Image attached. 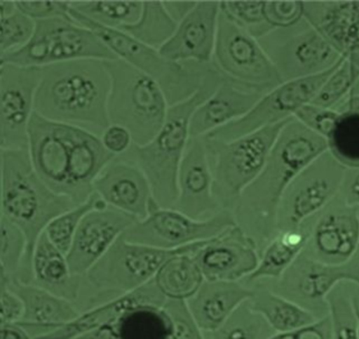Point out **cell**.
I'll return each mask as SVG.
<instances>
[{
    "label": "cell",
    "instance_id": "d590c367",
    "mask_svg": "<svg viewBox=\"0 0 359 339\" xmlns=\"http://www.w3.org/2000/svg\"><path fill=\"white\" fill-rule=\"evenodd\" d=\"M72 8L102 25L120 29L140 18L143 1H68Z\"/></svg>",
    "mask_w": 359,
    "mask_h": 339
},
{
    "label": "cell",
    "instance_id": "d6986e66",
    "mask_svg": "<svg viewBox=\"0 0 359 339\" xmlns=\"http://www.w3.org/2000/svg\"><path fill=\"white\" fill-rule=\"evenodd\" d=\"M191 255L207 281H241L259 260L256 243L237 225L205 241Z\"/></svg>",
    "mask_w": 359,
    "mask_h": 339
},
{
    "label": "cell",
    "instance_id": "f5cc1de1",
    "mask_svg": "<svg viewBox=\"0 0 359 339\" xmlns=\"http://www.w3.org/2000/svg\"><path fill=\"white\" fill-rule=\"evenodd\" d=\"M1 339H33L18 324L1 325Z\"/></svg>",
    "mask_w": 359,
    "mask_h": 339
},
{
    "label": "cell",
    "instance_id": "1f68e13d",
    "mask_svg": "<svg viewBox=\"0 0 359 339\" xmlns=\"http://www.w3.org/2000/svg\"><path fill=\"white\" fill-rule=\"evenodd\" d=\"M114 339H171L172 320L164 307L138 305L113 324Z\"/></svg>",
    "mask_w": 359,
    "mask_h": 339
},
{
    "label": "cell",
    "instance_id": "3957f363",
    "mask_svg": "<svg viewBox=\"0 0 359 339\" xmlns=\"http://www.w3.org/2000/svg\"><path fill=\"white\" fill-rule=\"evenodd\" d=\"M111 81L104 60L79 59L41 67L34 111L99 137L110 125L107 100Z\"/></svg>",
    "mask_w": 359,
    "mask_h": 339
},
{
    "label": "cell",
    "instance_id": "6da1fadb",
    "mask_svg": "<svg viewBox=\"0 0 359 339\" xmlns=\"http://www.w3.org/2000/svg\"><path fill=\"white\" fill-rule=\"evenodd\" d=\"M328 150L327 140L294 117L280 130L264 167L233 211L236 225L255 241L259 255L276 233L278 209L286 190Z\"/></svg>",
    "mask_w": 359,
    "mask_h": 339
},
{
    "label": "cell",
    "instance_id": "4dcf8cb0",
    "mask_svg": "<svg viewBox=\"0 0 359 339\" xmlns=\"http://www.w3.org/2000/svg\"><path fill=\"white\" fill-rule=\"evenodd\" d=\"M249 286L252 288V295L247 301L249 306L261 314L276 333L294 331L319 319L309 311L261 284Z\"/></svg>",
    "mask_w": 359,
    "mask_h": 339
},
{
    "label": "cell",
    "instance_id": "e0dca14e",
    "mask_svg": "<svg viewBox=\"0 0 359 339\" xmlns=\"http://www.w3.org/2000/svg\"><path fill=\"white\" fill-rule=\"evenodd\" d=\"M41 67L0 63V148L28 149Z\"/></svg>",
    "mask_w": 359,
    "mask_h": 339
},
{
    "label": "cell",
    "instance_id": "cb8c5ba5",
    "mask_svg": "<svg viewBox=\"0 0 359 339\" xmlns=\"http://www.w3.org/2000/svg\"><path fill=\"white\" fill-rule=\"evenodd\" d=\"M303 18L359 69V1H303Z\"/></svg>",
    "mask_w": 359,
    "mask_h": 339
},
{
    "label": "cell",
    "instance_id": "d4e9b609",
    "mask_svg": "<svg viewBox=\"0 0 359 339\" xmlns=\"http://www.w3.org/2000/svg\"><path fill=\"white\" fill-rule=\"evenodd\" d=\"M0 281L17 294L24 305L20 325L32 338L45 335L75 319L81 312L75 303L34 284L9 279L0 272Z\"/></svg>",
    "mask_w": 359,
    "mask_h": 339
},
{
    "label": "cell",
    "instance_id": "74e56055",
    "mask_svg": "<svg viewBox=\"0 0 359 339\" xmlns=\"http://www.w3.org/2000/svg\"><path fill=\"white\" fill-rule=\"evenodd\" d=\"M107 206L108 205L94 192L86 201L53 219L46 226L44 232L49 240L67 255L85 215L95 208Z\"/></svg>",
    "mask_w": 359,
    "mask_h": 339
},
{
    "label": "cell",
    "instance_id": "52a82bcc",
    "mask_svg": "<svg viewBox=\"0 0 359 339\" xmlns=\"http://www.w3.org/2000/svg\"><path fill=\"white\" fill-rule=\"evenodd\" d=\"M104 62L111 81L107 106L110 125L126 128L137 145L148 143L163 126L169 107L162 89L121 59Z\"/></svg>",
    "mask_w": 359,
    "mask_h": 339
},
{
    "label": "cell",
    "instance_id": "484cf974",
    "mask_svg": "<svg viewBox=\"0 0 359 339\" xmlns=\"http://www.w3.org/2000/svg\"><path fill=\"white\" fill-rule=\"evenodd\" d=\"M264 94L224 77L215 91L193 113L190 137L205 136L243 117Z\"/></svg>",
    "mask_w": 359,
    "mask_h": 339
},
{
    "label": "cell",
    "instance_id": "7c38bea8",
    "mask_svg": "<svg viewBox=\"0 0 359 339\" xmlns=\"http://www.w3.org/2000/svg\"><path fill=\"white\" fill-rule=\"evenodd\" d=\"M212 64L224 77L264 93L283 82L258 40L221 10Z\"/></svg>",
    "mask_w": 359,
    "mask_h": 339
},
{
    "label": "cell",
    "instance_id": "bcb514c9",
    "mask_svg": "<svg viewBox=\"0 0 359 339\" xmlns=\"http://www.w3.org/2000/svg\"><path fill=\"white\" fill-rule=\"evenodd\" d=\"M264 14L274 29L290 27L303 18V1H264Z\"/></svg>",
    "mask_w": 359,
    "mask_h": 339
},
{
    "label": "cell",
    "instance_id": "603a6c76",
    "mask_svg": "<svg viewBox=\"0 0 359 339\" xmlns=\"http://www.w3.org/2000/svg\"><path fill=\"white\" fill-rule=\"evenodd\" d=\"M93 190L109 206L144 218L154 199L143 171L133 161L116 157L100 172Z\"/></svg>",
    "mask_w": 359,
    "mask_h": 339
},
{
    "label": "cell",
    "instance_id": "83f0119b",
    "mask_svg": "<svg viewBox=\"0 0 359 339\" xmlns=\"http://www.w3.org/2000/svg\"><path fill=\"white\" fill-rule=\"evenodd\" d=\"M252 293V288L242 281L205 280L185 302L200 329L210 331L219 327Z\"/></svg>",
    "mask_w": 359,
    "mask_h": 339
},
{
    "label": "cell",
    "instance_id": "ee69618b",
    "mask_svg": "<svg viewBox=\"0 0 359 339\" xmlns=\"http://www.w3.org/2000/svg\"><path fill=\"white\" fill-rule=\"evenodd\" d=\"M163 307L172 323L171 339H203V332L189 312L185 300L168 299Z\"/></svg>",
    "mask_w": 359,
    "mask_h": 339
},
{
    "label": "cell",
    "instance_id": "9c48e42d",
    "mask_svg": "<svg viewBox=\"0 0 359 339\" xmlns=\"http://www.w3.org/2000/svg\"><path fill=\"white\" fill-rule=\"evenodd\" d=\"M68 13L74 21L93 31L119 59L153 78L169 106L187 99L201 87L206 74L203 65L168 60L158 50L123 31L92 20L69 5Z\"/></svg>",
    "mask_w": 359,
    "mask_h": 339
},
{
    "label": "cell",
    "instance_id": "816d5d0a",
    "mask_svg": "<svg viewBox=\"0 0 359 339\" xmlns=\"http://www.w3.org/2000/svg\"><path fill=\"white\" fill-rule=\"evenodd\" d=\"M196 1H163V4L172 18L178 23L194 7Z\"/></svg>",
    "mask_w": 359,
    "mask_h": 339
},
{
    "label": "cell",
    "instance_id": "ba28073f",
    "mask_svg": "<svg viewBox=\"0 0 359 339\" xmlns=\"http://www.w3.org/2000/svg\"><path fill=\"white\" fill-rule=\"evenodd\" d=\"M292 117L231 140L203 136L212 192L221 210L233 212L243 192L262 171L280 130Z\"/></svg>",
    "mask_w": 359,
    "mask_h": 339
},
{
    "label": "cell",
    "instance_id": "8fae6325",
    "mask_svg": "<svg viewBox=\"0 0 359 339\" xmlns=\"http://www.w3.org/2000/svg\"><path fill=\"white\" fill-rule=\"evenodd\" d=\"M341 282H350L359 289V248L345 262L327 264L303 251L277 279L261 284L313 314L318 319L329 314L327 296Z\"/></svg>",
    "mask_w": 359,
    "mask_h": 339
},
{
    "label": "cell",
    "instance_id": "ac0fdd59",
    "mask_svg": "<svg viewBox=\"0 0 359 339\" xmlns=\"http://www.w3.org/2000/svg\"><path fill=\"white\" fill-rule=\"evenodd\" d=\"M302 225L309 232L303 252L313 259L340 264L351 258L359 248L358 212L338 194Z\"/></svg>",
    "mask_w": 359,
    "mask_h": 339
},
{
    "label": "cell",
    "instance_id": "8d00e7d4",
    "mask_svg": "<svg viewBox=\"0 0 359 339\" xmlns=\"http://www.w3.org/2000/svg\"><path fill=\"white\" fill-rule=\"evenodd\" d=\"M359 289L350 282L337 284L327 295L332 339H359L353 297Z\"/></svg>",
    "mask_w": 359,
    "mask_h": 339
},
{
    "label": "cell",
    "instance_id": "836d02e7",
    "mask_svg": "<svg viewBox=\"0 0 359 339\" xmlns=\"http://www.w3.org/2000/svg\"><path fill=\"white\" fill-rule=\"evenodd\" d=\"M177 25L166 11L163 1H143L139 20L120 30L158 50L171 37Z\"/></svg>",
    "mask_w": 359,
    "mask_h": 339
},
{
    "label": "cell",
    "instance_id": "f1b7e54d",
    "mask_svg": "<svg viewBox=\"0 0 359 339\" xmlns=\"http://www.w3.org/2000/svg\"><path fill=\"white\" fill-rule=\"evenodd\" d=\"M32 284L75 303L80 295L83 277L72 273L66 255L43 232L36 242L32 258Z\"/></svg>",
    "mask_w": 359,
    "mask_h": 339
},
{
    "label": "cell",
    "instance_id": "d6a6232c",
    "mask_svg": "<svg viewBox=\"0 0 359 339\" xmlns=\"http://www.w3.org/2000/svg\"><path fill=\"white\" fill-rule=\"evenodd\" d=\"M154 280L168 299L187 300L198 290L205 279L191 253H180L164 262Z\"/></svg>",
    "mask_w": 359,
    "mask_h": 339
},
{
    "label": "cell",
    "instance_id": "9a60e30c",
    "mask_svg": "<svg viewBox=\"0 0 359 339\" xmlns=\"http://www.w3.org/2000/svg\"><path fill=\"white\" fill-rule=\"evenodd\" d=\"M346 168L328 150L302 171L282 197L276 230L297 229L325 207L338 194Z\"/></svg>",
    "mask_w": 359,
    "mask_h": 339
},
{
    "label": "cell",
    "instance_id": "ab89813d",
    "mask_svg": "<svg viewBox=\"0 0 359 339\" xmlns=\"http://www.w3.org/2000/svg\"><path fill=\"white\" fill-rule=\"evenodd\" d=\"M359 81V69L346 58L324 84L311 104L337 110Z\"/></svg>",
    "mask_w": 359,
    "mask_h": 339
},
{
    "label": "cell",
    "instance_id": "f907efd6",
    "mask_svg": "<svg viewBox=\"0 0 359 339\" xmlns=\"http://www.w3.org/2000/svg\"><path fill=\"white\" fill-rule=\"evenodd\" d=\"M338 195L359 214V166L346 168Z\"/></svg>",
    "mask_w": 359,
    "mask_h": 339
},
{
    "label": "cell",
    "instance_id": "b9f144b4",
    "mask_svg": "<svg viewBox=\"0 0 359 339\" xmlns=\"http://www.w3.org/2000/svg\"><path fill=\"white\" fill-rule=\"evenodd\" d=\"M264 1H222L220 10L257 40L275 29L266 20Z\"/></svg>",
    "mask_w": 359,
    "mask_h": 339
},
{
    "label": "cell",
    "instance_id": "2e32d148",
    "mask_svg": "<svg viewBox=\"0 0 359 339\" xmlns=\"http://www.w3.org/2000/svg\"><path fill=\"white\" fill-rule=\"evenodd\" d=\"M345 58L343 56L324 72L283 82L265 93L245 116L212 131L206 136L231 140L293 117L299 109L312 102Z\"/></svg>",
    "mask_w": 359,
    "mask_h": 339
},
{
    "label": "cell",
    "instance_id": "4fadbf2b",
    "mask_svg": "<svg viewBox=\"0 0 359 339\" xmlns=\"http://www.w3.org/2000/svg\"><path fill=\"white\" fill-rule=\"evenodd\" d=\"M236 225L232 211L222 210L205 220L194 219L154 199L147 215L123 234L126 240L154 248L172 250L210 239Z\"/></svg>",
    "mask_w": 359,
    "mask_h": 339
},
{
    "label": "cell",
    "instance_id": "f35d334b",
    "mask_svg": "<svg viewBox=\"0 0 359 339\" xmlns=\"http://www.w3.org/2000/svg\"><path fill=\"white\" fill-rule=\"evenodd\" d=\"M329 151L347 167L359 166V113L344 112L327 139Z\"/></svg>",
    "mask_w": 359,
    "mask_h": 339
},
{
    "label": "cell",
    "instance_id": "c3c4849f",
    "mask_svg": "<svg viewBox=\"0 0 359 339\" xmlns=\"http://www.w3.org/2000/svg\"><path fill=\"white\" fill-rule=\"evenodd\" d=\"M0 324L19 322L24 314V305L20 298L0 281Z\"/></svg>",
    "mask_w": 359,
    "mask_h": 339
},
{
    "label": "cell",
    "instance_id": "f546056e",
    "mask_svg": "<svg viewBox=\"0 0 359 339\" xmlns=\"http://www.w3.org/2000/svg\"><path fill=\"white\" fill-rule=\"evenodd\" d=\"M309 237L304 225L277 231L259 255L256 269L241 280L246 285L279 278L304 249Z\"/></svg>",
    "mask_w": 359,
    "mask_h": 339
},
{
    "label": "cell",
    "instance_id": "f6af8a7d",
    "mask_svg": "<svg viewBox=\"0 0 359 339\" xmlns=\"http://www.w3.org/2000/svg\"><path fill=\"white\" fill-rule=\"evenodd\" d=\"M340 116L341 112L335 109L311 103L304 105L294 114L297 119L327 140L334 131Z\"/></svg>",
    "mask_w": 359,
    "mask_h": 339
},
{
    "label": "cell",
    "instance_id": "30bf717a",
    "mask_svg": "<svg viewBox=\"0 0 359 339\" xmlns=\"http://www.w3.org/2000/svg\"><path fill=\"white\" fill-rule=\"evenodd\" d=\"M34 34L21 48L0 56V63L43 67L79 59L118 58L90 29L71 18L36 20Z\"/></svg>",
    "mask_w": 359,
    "mask_h": 339
},
{
    "label": "cell",
    "instance_id": "7bdbcfd3",
    "mask_svg": "<svg viewBox=\"0 0 359 339\" xmlns=\"http://www.w3.org/2000/svg\"><path fill=\"white\" fill-rule=\"evenodd\" d=\"M0 26L1 56L21 48L29 42L34 34L36 21L17 7L11 13L0 16Z\"/></svg>",
    "mask_w": 359,
    "mask_h": 339
},
{
    "label": "cell",
    "instance_id": "44dd1931",
    "mask_svg": "<svg viewBox=\"0 0 359 339\" xmlns=\"http://www.w3.org/2000/svg\"><path fill=\"white\" fill-rule=\"evenodd\" d=\"M212 174L202 137H190L177 179L173 208L196 220L208 219L220 211L212 192Z\"/></svg>",
    "mask_w": 359,
    "mask_h": 339
},
{
    "label": "cell",
    "instance_id": "60d3db41",
    "mask_svg": "<svg viewBox=\"0 0 359 339\" xmlns=\"http://www.w3.org/2000/svg\"><path fill=\"white\" fill-rule=\"evenodd\" d=\"M0 272L13 279L27 254V239L17 225L3 215L0 221Z\"/></svg>",
    "mask_w": 359,
    "mask_h": 339
},
{
    "label": "cell",
    "instance_id": "5bb4252c",
    "mask_svg": "<svg viewBox=\"0 0 359 339\" xmlns=\"http://www.w3.org/2000/svg\"><path fill=\"white\" fill-rule=\"evenodd\" d=\"M301 20L258 39L283 82L324 72L343 57L306 20L300 25Z\"/></svg>",
    "mask_w": 359,
    "mask_h": 339
},
{
    "label": "cell",
    "instance_id": "7402d4cb",
    "mask_svg": "<svg viewBox=\"0 0 359 339\" xmlns=\"http://www.w3.org/2000/svg\"><path fill=\"white\" fill-rule=\"evenodd\" d=\"M219 1H196L177 25L171 37L158 49L165 58L178 62L211 63L216 43Z\"/></svg>",
    "mask_w": 359,
    "mask_h": 339
},
{
    "label": "cell",
    "instance_id": "7dc6e473",
    "mask_svg": "<svg viewBox=\"0 0 359 339\" xmlns=\"http://www.w3.org/2000/svg\"><path fill=\"white\" fill-rule=\"evenodd\" d=\"M18 8L32 18L41 20L60 17L71 18L68 1H15Z\"/></svg>",
    "mask_w": 359,
    "mask_h": 339
},
{
    "label": "cell",
    "instance_id": "db71d44e",
    "mask_svg": "<svg viewBox=\"0 0 359 339\" xmlns=\"http://www.w3.org/2000/svg\"><path fill=\"white\" fill-rule=\"evenodd\" d=\"M339 112H351L359 113V94L350 93L347 99L337 109Z\"/></svg>",
    "mask_w": 359,
    "mask_h": 339
},
{
    "label": "cell",
    "instance_id": "11a10c76",
    "mask_svg": "<svg viewBox=\"0 0 359 339\" xmlns=\"http://www.w3.org/2000/svg\"><path fill=\"white\" fill-rule=\"evenodd\" d=\"M268 339H301V337L297 329L288 332L276 333Z\"/></svg>",
    "mask_w": 359,
    "mask_h": 339
},
{
    "label": "cell",
    "instance_id": "681fc988",
    "mask_svg": "<svg viewBox=\"0 0 359 339\" xmlns=\"http://www.w3.org/2000/svg\"><path fill=\"white\" fill-rule=\"evenodd\" d=\"M100 138L104 147L116 157L125 153L133 142L130 133L118 125H109Z\"/></svg>",
    "mask_w": 359,
    "mask_h": 339
},
{
    "label": "cell",
    "instance_id": "7a4b0ae2",
    "mask_svg": "<svg viewBox=\"0 0 359 339\" xmlns=\"http://www.w3.org/2000/svg\"><path fill=\"white\" fill-rule=\"evenodd\" d=\"M28 151L43 182L76 205L92 195L95 180L116 157L104 147L100 137L48 119L35 111L28 126Z\"/></svg>",
    "mask_w": 359,
    "mask_h": 339
},
{
    "label": "cell",
    "instance_id": "277c9868",
    "mask_svg": "<svg viewBox=\"0 0 359 339\" xmlns=\"http://www.w3.org/2000/svg\"><path fill=\"white\" fill-rule=\"evenodd\" d=\"M0 157L1 215L17 225L26 237L27 251L17 278L30 284L36 241L53 219L76 204L43 182L34 169L28 149L0 148Z\"/></svg>",
    "mask_w": 359,
    "mask_h": 339
},
{
    "label": "cell",
    "instance_id": "8992f818",
    "mask_svg": "<svg viewBox=\"0 0 359 339\" xmlns=\"http://www.w3.org/2000/svg\"><path fill=\"white\" fill-rule=\"evenodd\" d=\"M203 241L166 250L130 242L121 234L83 277L91 292L77 300V307L83 312L135 290L153 279L170 258L192 253Z\"/></svg>",
    "mask_w": 359,
    "mask_h": 339
},
{
    "label": "cell",
    "instance_id": "ffe728a7",
    "mask_svg": "<svg viewBox=\"0 0 359 339\" xmlns=\"http://www.w3.org/2000/svg\"><path fill=\"white\" fill-rule=\"evenodd\" d=\"M137 220L135 216L109 206L88 213L66 255L72 273L84 277L114 241Z\"/></svg>",
    "mask_w": 359,
    "mask_h": 339
},
{
    "label": "cell",
    "instance_id": "4316f807",
    "mask_svg": "<svg viewBox=\"0 0 359 339\" xmlns=\"http://www.w3.org/2000/svg\"><path fill=\"white\" fill-rule=\"evenodd\" d=\"M168 298L154 278L116 298L87 310L75 319L36 339H76L88 332L115 321L127 310L138 305L163 307Z\"/></svg>",
    "mask_w": 359,
    "mask_h": 339
},
{
    "label": "cell",
    "instance_id": "5b68a950",
    "mask_svg": "<svg viewBox=\"0 0 359 339\" xmlns=\"http://www.w3.org/2000/svg\"><path fill=\"white\" fill-rule=\"evenodd\" d=\"M223 79L213 66L194 94L168 107L163 126L150 142L144 145L133 142L125 153L119 155L134 161L143 171L153 197L161 207L172 208L175 202L177 173L190 138L192 114Z\"/></svg>",
    "mask_w": 359,
    "mask_h": 339
},
{
    "label": "cell",
    "instance_id": "e575fe53",
    "mask_svg": "<svg viewBox=\"0 0 359 339\" xmlns=\"http://www.w3.org/2000/svg\"><path fill=\"white\" fill-rule=\"evenodd\" d=\"M247 301L238 306L219 327L202 331L203 339H268L276 333Z\"/></svg>",
    "mask_w": 359,
    "mask_h": 339
}]
</instances>
